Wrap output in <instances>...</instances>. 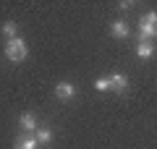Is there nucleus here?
<instances>
[{
    "instance_id": "f257e3e1",
    "label": "nucleus",
    "mask_w": 157,
    "mask_h": 149,
    "mask_svg": "<svg viewBox=\"0 0 157 149\" xmlns=\"http://www.w3.org/2000/svg\"><path fill=\"white\" fill-rule=\"evenodd\" d=\"M6 58L13 63H21L24 58H26V42H24L21 37H13L6 42Z\"/></svg>"
},
{
    "instance_id": "f03ea898",
    "label": "nucleus",
    "mask_w": 157,
    "mask_h": 149,
    "mask_svg": "<svg viewBox=\"0 0 157 149\" xmlns=\"http://www.w3.org/2000/svg\"><path fill=\"white\" fill-rule=\"evenodd\" d=\"M139 34L144 37V42H147V37H157V13H147V16L141 18Z\"/></svg>"
},
{
    "instance_id": "7ed1b4c3",
    "label": "nucleus",
    "mask_w": 157,
    "mask_h": 149,
    "mask_svg": "<svg viewBox=\"0 0 157 149\" xmlns=\"http://www.w3.org/2000/svg\"><path fill=\"white\" fill-rule=\"evenodd\" d=\"M55 94H58V99H73L76 89H73V84H68V81H60V84L55 86Z\"/></svg>"
},
{
    "instance_id": "20e7f679",
    "label": "nucleus",
    "mask_w": 157,
    "mask_h": 149,
    "mask_svg": "<svg viewBox=\"0 0 157 149\" xmlns=\"http://www.w3.org/2000/svg\"><path fill=\"white\" fill-rule=\"evenodd\" d=\"M37 136H32V133H26V136H21V139H16V147L13 149H37Z\"/></svg>"
},
{
    "instance_id": "39448f33",
    "label": "nucleus",
    "mask_w": 157,
    "mask_h": 149,
    "mask_svg": "<svg viewBox=\"0 0 157 149\" xmlns=\"http://www.w3.org/2000/svg\"><path fill=\"white\" fill-rule=\"evenodd\" d=\"M126 86H128V78H126L123 73H113V76H110V89H115V92H123Z\"/></svg>"
},
{
    "instance_id": "423d86ee",
    "label": "nucleus",
    "mask_w": 157,
    "mask_h": 149,
    "mask_svg": "<svg viewBox=\"0 0 157 149\" xmlns=\"http://www.w3.org/2000/svg\"><path fill=\"white\" fill-rule=\"evenodd\" d=\"M21 128L24 131H37V118H34V113H24L21 115Z\"/></svg>"
},
{
    "instance_id": "0eeeda50",
    "label": "nucleus",
    "mask_w": 157,
    "mask_h": 149,
    "mask_svg": "<svg viewBox=\"0 0 157 149\" xmlns=\"http://www.w3.org/2000/svg\"><path fill=\"white\" fill-rule=\"evenodd\" d=\"M110 32L115 34V37H121V39H123V37H128V26H126L123 21H113V26H110Z\"/></svg>"
},
{
    "instance_id": "6e6552de",
    "label": "nucleus",
    "mask_w": 157,
    "mask_h": 149,
    "mask_svg": "<svg viewBox=\"0 0 157 149\" xmlns=\"http://www.w3.org/2000/svg\"><path fill=\"white\" fill-rule=\"evenodd\" d=\"M152 52H155V47H152L149 42H144V39H141L139 47H136V55H139V58H152Z\"/></svg>"
},
{
    "instance_id": "1a4fd4ad",
    "label": "nucleus",
    "mask_w": 157,
    "mask_h": 149,
    "mask_svg": "<svg viewBox=\"0 0 157 149\" xmlns=\"http://www.w3.org/2000/svg\"><path fill=\"white\" fill-rule=\"evenodd\" d=\"M37 141L39 144H50L52 141V131H50V128H39V131H37Z\"/></svg>"
},
{
    "instance_id": "9d476101",
    "label": "nucleus",
    "mask_w": 157,
    "mask_h": 149,
    "mask_svg": "<svg viewBox=\"0 0 157 149\" xmlns=\"http://www.w3.org/2000/svg\"><path fill=\"white\" fill-rule=\"evenodd\" d=\"M3 34H6L8 39H13V37H16V24H13V21L3 24Z\"/></svg>"
},
{
    "instance_id": "9b49d317",
    "label": "nucleus",
    "mask_w": 157,
    "mask_h": 149,
    "mask_svg": "<svg viewBox=\"0 0 157 149\" xmlns=\"http://www.w3.org/2000/svg\"><path fill=\"white\" fill-rule=\"evenodd\" d=\"M94 86H97V92H107L110 89V78H97Z\"/></svg>"
},
{
    "instance_id": "f8f14e48",
    "label": "nucleus",
    "mask_w": 157,
    "mask_h": 149,
    "mask_svg": "<svg viewBox=\"0 0 157 149\" xmlns=\"http://www.w3.org/2000/svg\"><path fill=\"white\" fill-rule=\"evenodd\" d=\"M118 8H121V11H128L131 3H128V0H123V3H118Z\"/></svg>"
}]
</instances>
